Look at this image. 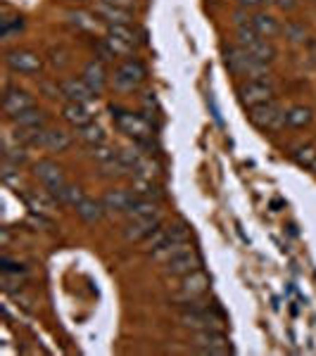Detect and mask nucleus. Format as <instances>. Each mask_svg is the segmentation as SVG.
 I'll return each mask as SVG.
<instances>
[{
  "instance_id": "4468645a",
  "label": "nucleus",
  "mask_w": 316,
  "mask_h": 356,
  "mask_svg": "<svg viewBox=\"0 0 316 356\" xmlns=\"http://www.w3.org/2000/svg\"><path fill=\"white\" fill-rule=\"evenodd\" d=\"M33 105V97L22 88H8L5 90V97H3V110L8 114V119H13L15 114L24 112V110H31Z\"/></svg>"
},
{
  "instance_id": "72a5a7b5",
  "label": "nucleus",
  "mask_w": 316,
  "mask_h": 356,
  "mask_svg": "<svg viewBox=\"0 0 316 356\" xmlns=\"http://www.w3.org/2000/svg\"><path fill=\"white\" fill-rule=\"evenodd\" d=\"M97 166H100V176H105V178H122L131 171L129 166H124L122 162H119V157H112V159H107V162H102Z\"/></svg>"
},
{
  "instance_id": "4c0bfd02",
  "label": "nucleus",
  "mask_w": 316,
  "mask_h": 356,
  "mask_svg": "<svg viewBox=\"0 0 316 356\" xmlns=\"http://www.w3.org/2000/svg\"><path fill=\"white\" fill-rule=\"evenodd\" d=\"M134 174H136V178H148V181H152V178L159 174V166L155 164L152 159L143 157L141 164H138L136 169H134Z\"/></svg>"
},
{
  "instance_id": "4be33fe9",
  "label": "nucleus",
  "mask_w": 316,
  "mask_h": 356,
  "mask_svg": "<svg viewBox=\"0 0 316 356\" xmlns=\"http://www.w3.org/2000/svg\"><path fill=\"white\" fill-rule=\"evenodd\" d=\"M107 207L102 200H93V197H84L81 202L77 204V214L81 216L86 223H97L105 216Z\"/></svg>"
},
{
  "instance_id": "ddd939ff",
  "label": "nucleus",
  "mask_w": 316,
  "mask_h": 356,
  "mask_svg": "<svg viewBox=\"0 0 316 356\" xmlns=\"http://www.w3.org/2000/svg\"><path fill=\"white\" fill-rule=\"evenodd\" d=\"M33 176H36L50 193L60 191V188L67 183V178H65V174H62V169L55 162H50V159H38V162L33 164Z\"/></svg>"
},
{
  "instance_id": "58836bf2",
  "label": "nucleus",
  "mask_w": 316,
  "mask_h": 356,
  "mask_svg": "<svg viewBox=\"0 0 316 356\" xmlns=\"http://www.w3.org/2000/svg\"><path fill=\"white\" fill-rule=\"evenodd\" d=\"M112 157H117V152H114L112 147L107 145V143H100V145L90 147V159H95L97 164L107 162V159H112Z\"/></svg>"
},
{
  "instance_id": "f3484780",
  "label": "nucleus",
  "mask_w": 316,
  "mask_h": 356,
  "mask_svg": "<svg viewBox=\"0 0 316 356\" xmlns=\"http://www.w3.org/2000/svg\"><path fill=\"white\" fill-rule=\"evenodd\" d=\"M95 15L100 17L102 22H107V24H131V19H134L131 10L117 8V5H110V3H102V0H97L95 3Z\"/></svg>"
},
{
  "instance_id": "6e6552de",
  "label": "nucleus",
  "mask_w": 316,
  "mask_h": 356,
  "mask_svg": "<svg viewBox=\"0 0 316 356\" xmlns=\"http://www.w3.org/2000/svg\"><path fill=\"white\" fill-rule=\"evenodd\" d=\"M162 223H164L162 211L150 214V216H143V219H129V223L122 228V235H124L126 243H143V240H145L152 231H157Z\"/></svg>"
},
{
  "instance_id": "bb28decb",
  "label": "nucleus",
  "mask_w": 316,
  "mask_h": 356,
  "mask_svg": "<svg viewBox=\"0 0 316 356\" xmlns=\"http://www.w3.org/2000/svg\"><path fill=\"white\" fill-rule=\"evenodd\" d=\"M243 50H248L255 60L267 62V65H271V62L276 60V48H274V43L269 41V38H260V41H255V43L248 45V48H243Z\"/></svg>"
},
{
  "instance_id": "0eeeda50",
  "label": "nucleus",
  "mask_w": 316,
  "mask_h": 356,
  "mask_svg": "<svg viewBox=\"0 0 316 356\" xmlns=\"http://www.w3.org/2000/svg\"><path fill=\"white\" fill-rule=\"evenodd\" d=\"M114 124H117V129L122 131L124 136L134 138L136 143H143L148 140V138L152 136V126L148 119H143L141 114H134V112H119L117 117H114Z\"/></svg>"
},
{
  "instance_id": "20e7f679",
  "label": "nucleus",
  "mask_w": 316,
  "mask_h": 356,
  "mask_svg": "<svg viewBox=\"0 0 316 356\" xmlns=\"http://www.w3.org/2000/svg\"><path fill=\"white\" fill-rule=\"evenodd\" d=\"M148 72L145 67H143L141 60H126L122 62L117 69H114V76H112V86L117 90H122V93H129V90H136L138 86L145 81Z\"/></svg>"
},
{
  "instance_id": "9d476101",
  "label": "nucleus",
  "mask_w": 316,
  "mask_h": 356,
  "mask_svg": "<svg viewBox=\"0 0 316 356\" xmlns=\"http://www.w3.org/2000/svg\"><path fill=\"white\" fill-rule=\"evenodd\" d=\"M195 349L200 354H212V356H223L231 354V347H228V337L223 335V330H198L195 335Z\"/></svg>"
},
{
  "instance_id": "c85d7f7f",
  "label": "nucleus",
  "mask_w": 316,
  "mask_h": 356,
  "mask_svg": "<svg viewBox=\"0 0 316 356\" xmlns=\"http://www.w3.org/2000/svg\"><path fill=\"white\" fill-rule=\"evenodd\" d=\"M53 197H55L60 204H72V207H77V204L84 200V191H81V186H74V183H65V186H62L60 191H55V193H53Z\"/></svg>"
},
{
  "instance_id": "423d86ee",
  "label": "nucleus",
  "mask_w": 316,
  "mask_h": 356,
  "mask_svg": "<svg viewBox=\"0 0 316 356\" xmlns=\"http://www.w3.org/2000/svg\"><path fill=\"white\" fill-rule=\"evenodd\" d=\"M207 288H210V275H207L203 268H198V271L183 275L181 285H179V292L174 295V300L179 302V304L200 300V297H203L205 292H207Z\"/></svg>"
},
{
  "instance_id": "f03ea898",
  "label": "nucleus",
  "mask_w": 316,
  "mask_h": 356,
  "mask_svg": "<svg viewBox=\"0 0 316 356\" xmlns=\"http://www.w3.org/2000/svg\"><path fill=\"white\" fill-rule=\"evenodd\" d=\"M285 112L281 107V102L276 100H269V102H262V105L257 107H250V122L252 126H257L260 131H281L283 126H288V122H285Z\"/></svg>"
},
{
  "instance_id": "cd10ccee",
  "label": "nucleus",
  "mask_w": 316,
  "mask_h": 356,
  "mask_svg": "<svg viewBox=\"0 0 316 356\" xmlns=\"http://www.w3.org/2000/svg\"><path fill=\"white\" fill-rule=\"evenodd\" d=\"M77 136H79V140L86 143L88 147L105 143V131H102V126H97V124H93V122L86 124V126H79V129H77Z\"/></svg>"
},
{
  "instance_id": "9b49d317",
  "label": "nucleus",
  "mask_w": 316,
  "mask_h": 356,
  "mask_svg": "<svg viewBox=\"0 0 316 356\" xmlns=\"http://www.w3.org/2000/svg\"><path fill=\"white\" fill-rule=\"evenodd\" d=\"M5 65L17 74H38L43 69V60H41V55L33 53V50L17 48L5 55Z\"/></svg>"
},
{
  "instance_id": "a878e982",
  "label": "nucleus",
  "mask_w": 316,
  "mask_h": 356,
  "mask_svg": "<svg viewBox=\"0 0 316 356\" xmlns=\"http://www.w3.org/2000/svg\"><path fill=\"white\" fill-rule=\"evenodd\" d=\"M188 250H193L191 240H179V243H169V245L159 247L157 252H152V259L157 264H166L169 259H174V257H179V254H183V252H188Z\"/></svg>"
},
{
  "instance_id": "ea45409f",
  "label": "nucleus",
  "mask_w": 316,
  "mask_h": 356,
  "mask_svg": "<svg viewBox=\"0 0 316 356\" xmlns=\"http://www.w3.org/2000/svg\"><path fill=\"white\" fill-rule=\"evenodd\" d=\"M107 41V45H110V50L117 57H122V55H131L134 53V48L136 45H131V43H126V41H119V38H114V36H107L105 38Z\"/></svg>"
},
{
  "instance_id": "c756f323",
  "label": "nucleus",
  "mask_w": 316,
  "mask_h": 356,
  "mask_svg": "<svg viewBox=\"0 0 316 356\" xmlns=\"http://www.w3.org/2000/svg\"><path fill=\"white\" fill-rule=\"evenodd\" d=\"M131 193H134L138 200H155V202L162 197V191H159V188L155 186L152 181H148V178H136Z\"/></svg>"
},
{
  "instance_id": "a19ab883",
  "label": "nucleus",
  "mask_w": 316,
  "mask_h": 356,
  "mask_svg": "<svg viewBox=\"0 0 316 356\" xmlns=\"http://www.w3.org/2000/svg\"><path fill=\"white\" fill-rule=\"evenodd\" d=\"M69 19L74 22L77 26H81V29H95V19H90V15H86V13H69Z\"/></svg>"
},
{
  "instance_id": "39448f33",
  "label": "nucleus",
  "mask_w": 316,
  "mask_h": 356,
  "mask_svg": "<svg viewBox=\"0 0 316 356\" xmlns=\"http://www.w3.org/2000/svg\"><path fill=\"white\" fill-rule=\"evenodd\" d=\"M179 240H191L188 228L183 226V223H174V226H164L162 223L157 231H152L145 240H143V250L152 254V252H157L159 247H164L169 243H179Z\"/></svg>"
},
{
  "instance_id": "6ab92c4d",
  "label": "nucleus",
  "mask_w": 316,
  "mask_h": 356,
  "mask_svg": "<svg viewBox=\"0 0 316 356\" xmlns=\"http://www.w3.org/2000/svg\"><path fill=\"white\" fill-rule=\"evenodd\" d=\"M24 197H26L29 209H31L33 214H38V216L50 214V211L55 209V204H57V200L53 197V193H50V191H29Z\"/></svg>"
},
{
  "instance_id": "7c9ffc66",
  "label": "nucleus",
  "mask_w": 316,
  "mask_h": 356,
  "mask_svg": "<svg viewBox=\"0 0 316 356\" xmlns=\"http://www.w3.org/2000/svg\"><path fill=\"white\" fill-rule=\"evenodd\" d=\"M159 211V204L155 200H134V204L129 207L126 211V219H143V216H150V214H157Z\"/></svg>"
},
{
  "instance_id": "7ed1b4c3",
  "label": "nucleus",
  "mask_w": 316,
  "mask_h": 356,
  "mask_svg": "<svg viewBox=\"0 0 316 356\" xmlns=\"http://www.w3.org/2000/svg\"><path fill=\"white\" fill-rule=\"evenodd\" d=\"M276 95V83L271 76H262V79H248L245 83L238 86V100L240 105L250 107H257L262 102H269L274 100Z\"/></svg>"
},
{
  "instance_id": "b1692460",
  "label": "nucleus",
  "mask_w": 316,
  "mask_h": 356,
  "mask_svg": "<svg viewBox=\"0 0 316 356\" xmlns=\"http://www.w3.org/2000/svg\"><path fill=\"white\" fill-rule=\"evenodd\" d=\"M13 122L17 124V129H45V112L38 110V107H31V110H24L19 114H15Z\"/></svg>"
},
{
  "instance_id": "a18cd8bd",
  "label": "nucleus",
  "mask_w": 316,
  "mask_h": 356,
  "mask_svg": "<svg viewBox=\"0 0 316 356\" xmlns=\"http://www.w3.org/2000/svg\"><path fill=\"white\" fill-rule=\"evenodd\" d=\"M276 5H278L281 10H292L297 5V0H276Z\"/></svg>"
},
{
  "instance_id": "5701e85b",
  "label": "nucleus",
  "mask_w": 316,
  "mask_h": 356,
  "mask_svg": "<svg viewBox=\"0 0 316 356\" xmlns=\"http://www.w3.org/2000/svg\"><path fill=\"white\" fill-rule=\"evenodd\" d=\"M62 117H65V122L72 124L74 129L90 124V110L86 107V102H67L65 110H62Z\"/></svg>"
},
{
  "instance_id": "412c9836",
  "label": "nucleus",
  "mask_w": 316,
  "mask_h": 356,
  "mask_svg": "<svg viewBox=\"0 0 316 356\" xmlns=\"http://www.w3.org/2000/svg\"><path fill=\"white\" fill-rule=\"evenodd\" d=\"M250 24H252V29H255V31L260 33L262 38H269V41L283 31L281 24H278V19L271 17V15H267V13H255V15L250 17Z\"/></svg>"
},
{
  "instance_id": "2f4dec72",
  "label": "nucleus",
  "mask_w": 316,
  "mask_h": 356,
  "mask_svg": "<svg viewBox=\"0 0 316 356\" xmlns=\"http://www.w3.org/2000/svg\"><path fill=\"white\" fill-rule=\"evenodd\" d=\"M292 162L302 169H312V164L316 162V143H307V145H300L295 152H292Z\"/></svg>"
},
{
  "instance_id": "c03bdc74",
  "label": "nucleus",
  "mask_w": 316,
  "mask_h": 356,
  "mask_svg": "<svg viewBox=\"0 0 316 356\" xmlns=\"http://www.w3.org/2000/svg\"><path fill=\"white\" fill-rule=\"evenodd\" d=\"M102 3H110V5H117V8L131 10L136 5V0H102Z\"/></svg>"
},
{
  "instance_id": "393cba45",
  "label": "nucleus",
  "mask_w": 316,
  "mask_h": 356,
  "mask_svg": "<svg viewBox=\"0 0 316 356\" xmlns=\"http://www.w3.org/2000/svg\"><path fill=\"white\" fill-rule=\"evenodd\" d=\"M285 122H288L290 129H304L314 122V110L307 105H292L288 112H285Z\"/></svg>"
},
{
  "instance_id": "e433bc0d",
  "label": "nucleus",
  "mask_w": 316,
  "mask_h": 356,
  "mask_svg": "<svg viewBox=\"0 0 316 356\" xmlns=\"http://www.w3.org/2000/svg\"><path fill=\"white\" fill-rule=\"evenodd\" d=\"M117 157H119V162H122L124 166H129V169L134 171L136 166L141 164L143 154L138 152L136 147H122V150H117Z\"/></svg>"
},
{
  "instance_id": "c9c22d12",
  "label": "nucleus",
  "mask_w": 316,
  "mask_h": 356,
  "mask_svg": "<svg viewBox=\"0 0 316 356\" xmlns=\"http://www.w3.org/2000/svg\"><path fill=\"white\" fill-rule=\"evenodd\" d=\"M3 159H5V162H10V164H15V166L24 164L26 162V152H24V147H22V143H17V147H13V145H10V140H5Z\"/></svg>"
},
{
  "instance_id": "aec40b11",
  "label": "nucleus",
  "mask_w": 316,
  "mask_h": 356,
  "mask_svg": "<svg viewBox=\"0 0 316 356\" xmlns=\"http://www.w3.org/2000/svg\"><path fill=\"white\" fill-rule=\"evenodd\" d=\"M136 195L131 191H122V188H117V191H107L105 197H102V202H105L107 211H114V214H126L129 211V207L134 204Z\"/></svg>"
},
{
  "instance_id": "79ce46f5",
  "label": "nucleus",
  "mask_w": 316,
  "mask_h": 356,
  "mask_svg": "<svg viewBox=\"0 0 316 356\" xmlns=\"http://www.w3.org/2000/svg\"><path fill=\"white\" fill-rule=\"evenodd\" d=\"M50 62H53L55 67H67L69 65L67 53H57V50H53V57H50Z\"/></svg>"
},
{
  "instance_id": "37998d69",
  "label": "nucleus",
  "mask_w": 316,
  "mask_h": 356,
  "mask_svg": "<svg viewBox=\"0 0 316 356\" xmlns=\"http://www.w3.org/2000/svg\"><path fill=\"white\" fill-rule=\"evenodd\" d=\"M240 10H257L260 5H264V0H238Z\"/></svg>"
},
{
  "instance_id": "f704fd0d",
  "label": "nucleus",
  "mask_w": 316,
  "mask_h": 356,
  "mask_svg": "<svg viewBox=\"0 0 316 356\" xmlns=\"http://www.w3.org/2000/svg\"><path fill=\"white\" fill-rule=\"evenodd\" d=\"M107 36H114V38H119V41H126L131 45L138 43V36L131 24H107Z\"/></svg>"
},
{
  "instance_id": "a211bd4d",
  "label": "nucleus",
  "mask_w": 316,
  "mask_h": 356,
  "mask_svg": "<svg viewBox=\"0 0 316 356\" xmlns=\"http://www.w3.org/2000/svg\"><path fill=\"white\" fill-rule=\"evenodd\" d=\"M84 81L93 88L95 95H100L107 86V72H105V65L102 60H90L88 65L84 67Z\"/></svg>"
},
{
  "instance_id": "473e14b6",
  "label": "nucleus",
  "mask_w": 316,
  "mask_h": 356,
  "mask_svg": "<svg viewBox=\"0 0 316 356\" xmlns=\"http://www.w3.org/2000/svg\"><path fill=\"white\" fill-rule=\"evenodd\" d=\"M24 29V19H22L19 15L15 17H3V22H0V36H3V41H10L13 36Z\"/></svg>"
},
{
  "instance_id": "dca6fc26",
  "label": "nucleus",
  "mask_w": 316,
  "mask_h": 356,
  "mask_svg": "<svg viewBox=\"0 0 316 356\" xmlns=\"http://www.w3.org/2000/svg\"><path fill=\"white\" fill-rule=\"evenodd\" d=\"M38 145L50 152H65V150H69V145H72V136L62 129H43Z\"/></svg>"
},
{
  "instance_id": "49530a36",
  "label": "nucleus",
  "mask_w": 316,
  "mask_h": 356,
  "mask_svg": "<svg viewBox=\"0 0 316 356\" xmlns=\"http://www.w3.org/2000/svg\"><path fill=\"white\" fill-rule=\"evenodd\" d=\"M312 174H314V176H316V162H314V164H312Z\"/></svg>"
},
{
  "instance_id": "1a4fd4ad",
  "label": "nucleus",
  "mask_w": 316,
  "mask_h": 356,
  "mask_svg": "<svg viewBox=\"0 0 316 356\" xmlns=\"http://www.w3.org/2000/svg\"><path fill=\"white\" fill-rule=\"evenodd\" d=\"M181 325L191 330H223V321L214 309H195V312H183L181 314Z\"/></svg>"
},
{
  "instance_id": "f8f14e48",
  "label": "nucleus",
  "mask_w": 316,
  "mask_h": 356,
  "mask_svg": "<svg viewBox=\"0 0 316 356\" xmlns=\"http://www.w3.org/2000/svg\"><path fill=\"white\" fill-rule=\"evenodd\" d=\"M198 268H203V257L195 250H188L179 257H174V259H169L166 264H162V273L166 278H183V275L198 271Z\"/></svg>"
},
{
  "instance_id": "2eb2a0df",
  "label": "nucleus",
  "mask_w": 316,
  "mask_h": 356,
  "mask_svg": "<svg viewBox=\"0 0 316 356\" xmlns=\"http://www.w3.org/2000/svg\"><path fill=\"white\" fill-rule=\"evenodd\" d=\"M62 97H67L69 102H88L90 97H95L93 88L84 81V79H65L60 83Z\"/></svg>"
},
{
  "instance_id": "f257e3e1",
  "label": "nucleus",
  "mask_w": 316,
  "mask_h": 356,
  "mask_svg": "<svg viewBox=\"0 0 316 356\" xmlns=\"http://www.w3.org/2000/svg\"><path fill=\"white\" fill-rule=\"evenodd\" d=\"M223 62H226V67L231 69L235 76H243V79L271 76V74H269V65H267V62L255 60V57H252L248 50L240 48V45L223 50Z\"/></svg>"
}]
</instances>
